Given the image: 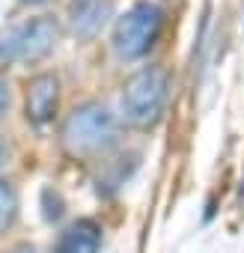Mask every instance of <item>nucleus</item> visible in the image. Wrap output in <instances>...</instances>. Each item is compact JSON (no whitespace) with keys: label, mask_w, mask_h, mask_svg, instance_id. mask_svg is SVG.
<instances>
[{"label":"nucleus","mask_w":244,"mask_h":253,"mask_svg":"<svg viewBox=\"0 0 244 253\" xmlns=\"http://www.w3.org/2000/svg\"><path fill=\"white\" fill-rule=\"evenodd\" d=\"M119 137V119L104 104L78 107L63 125V146L72 155H98Z\"/></svg>","instance_id":"nucleus-2"},{"label":"nucleus","mask_w":244,"mask_h":253,"mask_svg":"<svg viewBox=\"0 0 244 253\" xmlns=\"http://www.w3.org/2000/svg\"><path fill=\"white\" fill-rule=\"evenodd\" d=\"M60 39V27L54 18L39 15L30 18L18 27H12V48H15V63H39L54 51Z\"/></svg>","instance_id":"nucleus-4"},{"label":"nucleus","mask_w":244,"mask_h":253,"mask_svg":"<svg viewBox=\"0 0 244 253\" xmlns=\"http://www.w3.org/2000/svg\"><path fill=\"white\" fill-rule=\"evenodd\" d=\"M6 110H9V86L0 81V119L6 116Z\"/></svg>","instance_id":"nucleus-10"},{"label":"nucleus","mask_w":244,"mask_h":253,"mask_svg":"<svg viewBox=\"0 0 244 253\" xmlns=\"http://www.w3.org/2000/svg\"><path fill=\"white\" fill-rule=\"evenodd\" d=\"M12 253H39V250H36L33 244H18V247H15Z\"/></svg>","instance_id":"nucleus-12"},{"label":"nucleus","mask_w":244,"mask_h":253,"mask_svg":"<svg viewBox=\"0 0 244 253\" xmlns=\"http://www.w3.org/2000/svg\"><path fill=\"white\" fill-rule=\"evenodd\" d=\"M15 63V48H12V27L0 33V72Z\"/></svg>","instance_id":"nucleus-9"},{"label":"nucleus","mask_w":244,"mask_h":253,"mask_svg":"<svg viewBox=\"0 0 244 253\" xmlns=\"http://www.w3.org/2000/svg\"><path fill=\"white\" fill-rule=\"evenodd\" d=\"M98 247H101V226L83 217L60 232L54 253H98Z\"/></svg>","instance_id":"nucleus-6"},{"label":"nucleus","mask_w":244,"mask_h":253,"mask_svg":"<svg viewBox=\"0 0 244 253\" xmlns=\"http://www.w3.org/2000/svg\"><path fill=\"white\" fill-rule=\"evenodd\" d=\"M161 9L149 0L143 3H134L125 15L116 21V30H113V51L122 57V60H140L158 39L161 33Z\"/></svg>","instance_id":"nucleus-3"},{"label":"nucleus","mask_w":244,"mask_h":253,"mask_svg":"<svg viewBox=\"0 0 244 253\" xmlns=\"http://www.w3.org/2000/svg\"><path fill=\"white\" fill-rule=\"evenodd\" d=\"M110 15V0H75L72 3V33L78 39H92Z\"/></svg>","instance_id":"nucleus-7"},{"label":"nucleus","mask_w":244,"mask_h":253,"mask_svg":"<svg viewBox=\"0 0 244 253\" xmlns=\"http://www.w3.org/2000/svg\"><path fill=\"white\" fill-rule=\"evenodd\" d=\"M21 3H27V6H42V3H48V0H21Z\"/></svg>","instance_id":"nucleus-13"},{"label":"nucleus","mask_w":244,"mask_h":253,"mask_svg":"<svg viewBox=\"0 0 244 253\" xmlns=\"http://www.w3.org/2000/svg\"><path fill=\"white\" fill-rule=\"evenodd\" d=\"M60 104V81L51 72L36 75L27 84V119L33 125H48Z\"/></svg>","instance_id":"nucleus-5"},{"label":"nucleus","mask_w":244,"mask_h":253,"mask_svg":"<svg viewBox=\"0 0 244 253\" xmlns=\"http://www.w3.org/2000/svg\"><path fill=\"white\" fill-rule=\"evenodd\" d=\"M170 101V75L161 66H146L122 86V113L134 128H155Z\"/></svg>","instance_id":"nucleus-1"},{"label":"nucleus","mask_w":244,"mask_h":253,"mask_svg":"<svg viewBox=\"0 0 244 253\" xmlns=\"http://www.w3.org/2000/svg\"><path fill=\"white\" fill-rule=\"evenodd\" d=\"M9 161V143L3 140V137H0V167H3Z\"/></svg>","instance_id":"nucleus-11"},{"label":"nucleus","mask_w":244,"mask_h":253,"mask_svg":"<svg viewBox=\"0 0 244 253\" xmlns=\"http://www.w3.org/2000/svg\"><path fill=\"white\" fill-rule=\"evenodd\" d=\"M15 209H18V200H15L12 185L0 179V232H6L9 223L15 220Z\"/></svg>","instance_id":"nucleus-8"}]
</instances>
